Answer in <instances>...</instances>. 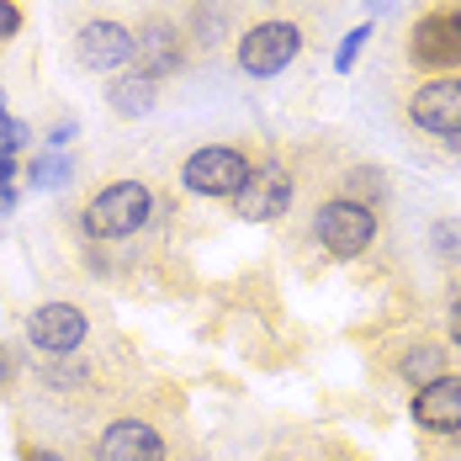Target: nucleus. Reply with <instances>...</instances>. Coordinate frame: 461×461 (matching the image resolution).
<instances>
[{
  "instance_id": "6ab92c4d",
  "label": "nucleus",
  "mask_w": 461,
  "mask_h": 461,
  "mask_svg": "<svg viewBox=\"0 0 461 461\" xmlns=\"http://www.w3.org/2000/svg\"><path fill=\"white\" fill-rule=\"evenodd\" d=\"M366 38H371V27H356V32L345 38V48L334 53V69H339V75H345V69H350V64L361 59V48H366Z\"/></svg>"
},
{
  "instance_id": "ddd939ff",
  "label": "nucleus",
  "mask_w": 461,
  "mask_h": 461,
  "mask_svg": "<svg viewBox=\"0 0 461 461\" xmlns=\"http://www.w3.org/2000/svg\"><path fill=\"white\" fill-rule=\"evenodd\" d=\"M154 101H159V80H149L139 69H128V75L117 69L112 86H106V106H112L117 117H149Z\"/></svg>"
},
{
  "instance_id": "2eb2a0df",
  "label": "nucleus",
  "mask_w": 461,
  "mask_h": 461,
  "mask_svg": "<svg viewBox=\"0 0 461 461\" xmlns=\"http://www.w3.org/2000/svg\"><path fill=\"white\" fill-rule=\"evenodd\" d=\"M345 196H356V202H371V207H376V202L387 196V176H382L376 165H356L350 181H345Z\"/></svg>"
},
{
  "instance_id": "f3484780",
  "label": "nucleus",
  "mask_w": 461,
  "mask_h": 461,
  "mask_svg": "<svg viewBox=\"0 0 461 461\" xmlns=\"http://www.w3.org/2000/svg\"><path fill=\"white\" fill-rule=\"evenodd\" d=\"M69 170H75V165H69L64 154H43V159L32 165V181H38V185H64V181H69Z\"/></svg>"
},
{
  "instance_id": "dca6fc26",
  "label": "nucleus",
  "mask_w": 461,
  "mask_h": 461,
  "mask_svg": "<svg viewBox=\"0 0 461 461\" xmlns=\"http://www.w3.org/2000/svg\"><path fill=\"white\" fill-rule=\"evenodd\" d=\"M429 244H435L440 260H461V218H440L429 229Z\"/></svg>"
},
{
  "instance_id": "393cba45",
  "label": "nucleus",
  "mask_w": 461,
  "mask_h": 461,
  "mask_svg": "<svg viewBox=\"0 0 461 461\" xmlns=\"http://www.w3.org/2000/svg\"><path fill=\"white\" fill-rule=\"evenodd\" d=\"M11 207H16V185H0V218H5Z\"/></svg>"
},
{
  "instance_id": "aec40b11",
  "label": "nucleus",
  "mask_w": 461,
  "mask_h": 461,
  "mask_svg": "<svg viewBox=\"0 0 461 461\" xmlns=\"http://www.w3.org/2000/svg\"><path fill=\"white\" fill-rule=\"evenodd\" d=\"M22 32V5L16 0H0V43H11Z\"/></svg>"
},
{
  "instance_id": "7ed1b4c3",
  "label": "nucleus",
  "mask_w": 461,
  "mask_h": 461,
  "mask_svg": "<svg viewBox=\"0 0 461 461\" xmlns=\"http://www.w3.org/2000/svg\"><path fill=\"white\" fill-rule=\"evenodd\" d=\"M313 239H319L323 255L356 260V255H366L371 239H376V207L339 191V196L319 202V212H313Z\"/></svg>"
},
{
  "instance_id": "f03ea898",
  "label": "nucleus",
  "mask_w": 461,
  "mask_h": 461,
  "mask_svg": "<svg viewBox=\"0 0 461 461\" xmlns=\"http://www.w3.org/2000/svg\"><path fill=\"white\" fill-rule=\"evenodd\" d=\"M255 159L233 143H202L181 159V185L191 196H207V202H233L244 181H249Z\"/></svg>"
},
{
  "instance_id": "4be33fe9",
  "label": "nucleus",
  "mask_w": 461,
  "mask_h": 461,
  "mask_svg": "<svg viewBox=\"0 0 461 461\" xmlns=\"http://www.w3.org/2000/svg\"><path fill=\"white\" fill-rule=\"evenodd\" d=\"M16 181V154H0V185Z\"/></svg>"
},
{
  "instance_id": "20e7f679",
  "label": "nucleus",
  "mask_w": 461,
  "mask_h": 461,
  "mask_svg": "<svg viewBox=\"0 0 461 461\" xmlns=\"http://www.w3.org/2000/svg\"><path fill=\"white\" fill-rule=\"evenodd\" d=\"M297 53H303V27L297 22H255V27L239 32V48H233L239 69L249 80H276Z\"/></svg>"
},
{
  "instance_id": "39448f33",
  "label": "nucleus",
  "mask_w": 461,
  "mask_h": 461,
  "mask_svg": "<svg viewBox=\"0 0 461 461\" xmlns=\"http://www.w3.org/2000/svg\"><path fill=\"white\" fill-rule=\"evenodd\" d=\"M409 128L424 139H456L461 133V75H429L409 95Z\"/></svg>"
},
{
  "instance_id": "1a4fd4ad",
  "label": "nucleus",
  "mask_w": 461,
  "mask_h": 461,
  "mask_svg": "<svg viewBox=\"0 0 461 461\" xmlns=\"http://www.w3.org/2000/svg\"><path fill=\"white\" fill-rule=\"evenodd\" d=\"M75 59L95 75H117V69L133 64V32L122 22H112V16H95L75 32Z\"/></svg>"
},
{
  "instance_id": "a211bd4d",
  "label": "nucleus",
  "mask_w": 461,
  "mask_h": 461,
  "mask_svg": "<svg viewBox=\"0 0 461 461\" xmlns=\"http://www.w3.org/2000/svg\"><path fill=\"white\" fill-rule=\"evenodd\" d=\"M27 143V122H16L5 106H0V154H16Z\"/></svg>"
},
{
  "instance_id": "423d86ee",
  "label": "nucleus",
  "mask_w": 461,
  "mask_h": 461,
  "mask_svg": "<svg viewBox=\"0 0 461 461\" xmlns=\"http://www.w3.org/2000/svg\"><path fill=\"white\" fill-rule=\"evenodd\" d=\"M409 59H414V69H429V75L461 69V16L456 11H424L409 27Z\"/></svg>"
},
{
  "instance_id": "9d476101",
  "label": "nucleus",
  "mask_w": 461,
  "mask_h": 461,
  "mask_svg": "<svg viewBox=\"0 0 461 461\" xmlns=\"http://www.w3.org/2000/svg\"><path fill=\"white\" fill-rule=\"evenodd\" d=\"M185 64V32L176 22H143L139 32H133V69L149 75V80H165V75H176Z\"/></svg>"
},
{
  "instance_id": "a878e982",
  "label": "nucleus",
  "mask_w": 461,
  "mask_h": 461,
  "mask_svg": "<svg viewBox=\"0 0 461 461\" xmlns=\"http://www.w3.org/2000/svg\"><path fill=\"white\" fill-rule=\"evenodd\" d=\"M446 143H451V149H456V154H461V133H456V139H446Z\"/></svg>"
},
{
  "instance_id": "412c9836",
  "label": "nucleus",
  "mask_w": 461,
  "mask_h": 461,
  "mask_svg": "<svg viewBox=\"0 0 461 461\" xmlns=\"http://www.w3.org/2000/svg\"><path fill=\"white\" fill-rule=\"evenodd\" d=\"M22 461H64V456H59V451H48V446H27Z\"/></svg>"
},
{
  "instance_id": "6e6552de",
  "label": "nucleus",
  "mask_w": 461,
  "mask_h": 461,
  "mask_svg": "<svg viewBox=\"0 0 461 461\" xmlns=\"http://www.w3.org/2000/svg\"><path fill=\"white\" fill-rule=\"evenodd\" d=\"M286 207H292V170H286L281 159H260V165L249 170L244 191L233 196V212H239L244 223H276Z\"/></svg>"
},
{
  "instance_id": "0eeeda50",
  "label": "nucleus",
  "mask_w": 461,
  "mask_h": 461,
  "mask_svg": "<svg viewBox=\"0 0 461 461\" xmlns=\"http://www.w3.org/2000/svg\"><path fill=\"white\" fill-rule=\"evenodd\" d=\"M86 339H91V319H86L75 303H43V308L27 313V345H32L38 356L64 361V356H75Z\"/></svg>"
},
{
  "instance_id": "b1692460",
  "label": "nucleus",
  "mask_w": 461,
  "mask_h": 461,
  "mask_svg": "<svg viewBox=\"0 0 461 461\" xmlns=\"http://www.w3.org/2000/svg\"><path fill=\"white\" fill-rule=\"evenodd\" d=\"M451 345H456V350H461V297H456V303H451Z\"/></svg>"
},
{
  "instance_id": "bb28decb",
  "label": "nucleus",
  "mask_w": 461,
  "mask_h": 461,
  "mask_svg": "<svg viewBox=\"0 0 461 461\" xmlns=\"http://www.w3.org/2000/svg\"><path fill=\"white\" fill-rule=\"evenodd\" d=\"M0 382H5V356H0Z\"/></svg>"
},
{
  "instance_id": "5701e85b",
  "label": "nucleus",
  "mask_w": 461,
  "mask_h": 461,
  "mask_svg": "<svg viewBox=\"0 0 461 461\" xmlns=\"http://www.w3.org/2000/svg\"><path fill=\"white\" fill-rule=\"evenodd\" d=\"M69 139H75V122H59V128L48 133V143H53V149H59V143H69Z\"/></svg>"
},
{
  "instance_id": "cd10ccee",
  "label": "nucleus",
  "mask_w": 461,
  "mask_h": 461,
  "mask_svg": "<svg viewBox=\"0 0 461 461\" xmlns=\"http://www.w3.org/2000/svg\"><path fill=\"white\" fill-rule=\"evenodd\" d=\"M456 16H461V0H456Z\"/></svg>"
},
{
  "instance_id": "9b49d317",
  "label": "nucleus",
  "mask_w": 461,
  "mask_h": 461,
  "mask_svg": "<svg viewBox=\"0 0 461 461\" xmlns=\"http://www.w3.org/2000/svg\"><path fill=\"white\" fill-rule=\"evenodd\" d=\"M165 435L149 419H112L95 435V461H165Z\"/></svg>"
},
{
  "instance_id": "4468645a",
  "label": "nucleus",
  "mask_w": 461,
  "mask_h": 461,
  "mask_svg": "<svg viewBox=\"0 0 461 461\" xmlns=\"http://www.w3.org/2000/svg\"><path fill=\"white\" fill-rule=\"evenodd\" d=\"M440 371H446V350H440V345H429V339H419L414 350H403V361H398V376H403L409 387L435 382Z\"/></svg>"
},
{
  "instance_id": "f8f14e48",
  "label": "nucleus",
  "mask_w": 461,
  "mask_h": 461,
  "mask_svg": "<svg viewBox=\"0 0 461 461\" xmlns=\"http://www.w3.org/2000/svg\"><path fill=\"white\" fill-rule=\"evenodd\" d=\"M414 424L429 435H461V376L456 371H440L435 382L414 387Z\"/></svg>"
},
{
  "instance_id": "f257e3e1",
  "label": "nucleus",
  "mask_w": 461,
  "mask_h": 461,
  "mask_svg": "<svg viewBox=\"0 0 461 461\" xmlns=\"http://www.w3.org/2000/svg\"><path fill=\"white\" fill-rule=\"evenodd\" d=\"M154 218V191L143 181H106L86 202L80 212V229L86 239H133Z\"/></svg>"
}]
</instances>
